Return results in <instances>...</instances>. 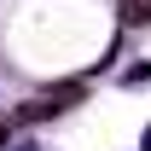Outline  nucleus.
<instances>
[{
  "label": "nucleus",
  "instance_id": "f257e3e1",
  "mask_svg": "<svg viewBox=\"0 0 151 151\" xmlns=\"http://www.w3.org/2000/svg\"><path fill=\"white\" fill-rule=\"evenodd\" d=\"M87 99V81H52L47 93H35L29 105H23V122H41V116H58V111H70V105H81Z\"/></svg>",
  "mask_w": 151,
  "mask_h": 151
},
{
  "label": "nucleus",
  "instance_id": "f03ea898",
  "mask_svg": "<svg viewBox=\"0 0 151 151\" xmlns=\"http://www.w3.org/2000/svg\"><path fill=\"white\" fill-rule=\"evenodd\" d=\"M122 23H151V0H122Z\"/></svg>",
  "mask_w": 151,
  "mask_h": 151
},
{
  "label": "nucleus",
  "instance_id": "7ed1b4c3",
  "mask_svg": "<svg viewBox=\"0 0 151 151\" xmlns=\"http://www.w3.org/2000/svg\"><path fill=\"white\" fill-rule=\"evenodd\" d=\"M145 151H151V128H145Z\"/></svg>",
  "mask_w": 151,
  "mask_h": 151
},
{
  "label": "nucleus",
  "instance_id": "20e7f679",
  "mask_svg": "<svg viewBox=\"0 0 151 151\" xmlns=\"http://www.w3.org/2000/svg\"><path fill=\"white\" fill-rule=\"evenodd\" d=\"M0 139H6V122H0Z\"/></svg>",
  "mask_w": 151,
  "mask_h": 151
}]
</instances>
